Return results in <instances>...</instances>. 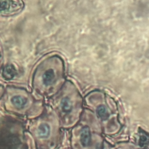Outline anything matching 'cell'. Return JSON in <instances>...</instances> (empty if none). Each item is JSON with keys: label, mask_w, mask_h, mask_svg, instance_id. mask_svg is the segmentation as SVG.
I'll list each match as a JSON object with an SVG mask.
<instances>
[{"label": "cell", "mask_w": 149, "mask_h": 149, "mask_svg": "<svg viewBox=\"0 0 149 149\" xmlns=\"http://www.w3.org/2000/svg\"><path fill=\"white\" fill-rule=\"evenodd\" d=\"M2 107L6 111L21 112L29 104L28 97L22 90L8 86L0 99Z\"/></svg>", "instance_id": "6da1fadb"}, {"label": "cell", "mask_w": 149, "mask_h": 149, "mask_svg": "<svg viewBox=\"0 0 149 149\" xmlns=\"http://www.w3.org/2000/svg\"><path fill=\"white\" fill-rule=\"evenodd\" d=\"M24 8L23 0H0V17L13 16Z\"/></svg>", "instance_id": "7a4b0ae2"}, {"label": "cell", "mask_w": 149, "mask_h": 149, "mask_svg": "<svg viewBox=\"0 0 149 149\" xmlns=\"http://www.w3.org/2000/svg\"><path fill=\"white\" fill-rule=\"evenodd\" d=\"M80 141L83 147H87L91 143V134L88 126L83 127L80 133Z\"/></svg>", "instance_id": "3957f363"}, {"label": "cell", "mask_w": 149, "mask_h": 149, "mask_svg": "<svg viewBox=\"0 0 149 149\" xmlns=\"http://www.w3.org/2000/svg\"><path fill=\"white\" fill-rule=\"evenodd\" d=\"M38 135L41 139L47 138L50 134V127L47 123H42L38 127Z\"/></svg>", "instance_id": "277c9868"}, {"label": "cell", "mask_w": 149, "mask_h": 149, "mask_svg": "<svg viewBox=\"0 0 149 149\" xmlns=\"http://www.w3.org/2000/svg\"><path fill=\"white\" fill-rule=\"evenodd\" d=\"M61 106L63 112L66 113L70 112L73 108L72 103L68 97H65L62 100Z\"/></svg>", "instance_id": "5b68a950"}, {"label": "cell", "mask_w": 149, "mask_h": 149, "mask_svg": "<svg viewBox=\"0 0 149 149\" xmlns=\"http://www.w3.org/2000/svg\"><path fill=\"white\" fill-rule=\"evenodd\" d=\"M97 112L98 116L103 120H107L109 117V113L105 107L103 105H100L97 109Z\"/></svg>", "instance_id": "8992f818"}, {"label": "cell", "mask_w": 149, "mask_h": 149, "mask_svg": "<svg viewBox=\"0 0 149 149\" xmlns=\"http://www.w3.org/2000/svg\"><path fill=\"white\" fill-rule=\"evenodd\" d=\"M148 138L147 136L145 134H142L140 137L139 143V146L141 147L147 146L148 145Z\"/></svg>", "instance_id": "52a82bcc"}, {"label": "cell", "mask_w": 149, "mask_h": 149, "mask_svg": "<svg viewBox=\"0 0 149 149\" xmlns=\"http://www.w3.org/2000/svg\"><path fill=\"white\" fill-rule=\"evenodd\" d=\"M5 91V87L1 84H0V99L3 95Z\"/></svg>", "instance_id": "ba28073f"}, {"label": "cell", "mask_w": 149, "mask_h": 149, "mask_svg": "<svg viewBox=\"0 0 149 149\" xmlns=\"http://www.w3.org/2000/svg\"><path fill=\"white\" fill-rule=\"evenodd\" d=\"M2 47L1 46V45H0V58H1V55H2Z\"/></svg>", "instance_id": "9c48e42d"}]
</instances>
